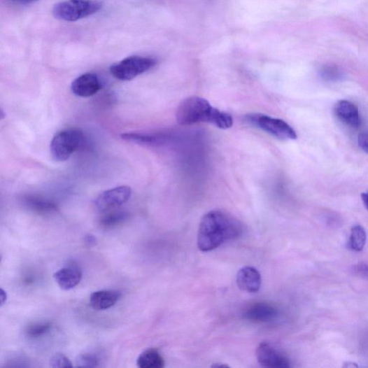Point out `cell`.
I'll return each mask as SVG.
<instances>
[{
    "mask_svg": "<svg viewBox=\"0 0 368 368\" xmlns=\"http://www.w3.org/2000/svg\"><path fill=\"white\" fill-rule=\"evenodd\" d=\"M243 231V224L238 218L224 210H212L200 222L198 248L202 252L212 251L228 241L239 238Z\"/></svg>",
    "mask_w": 368,
    "mask_h": 368,
    "instance_id": "6da1fadb",
    "label": "cell"
},
{
    "mask_svg": "<svg viewBox=\"0 0 368 368\" xmlns=\"http://www.w3.org/2000/svg\"><path fill=\"white\" fill-rule=\"evenodd\" d=\"M176 120L181 125L208 123L222 129L233 125V118L229 113L214 108L208 100L197 96L187 98L180 103Z\"/></svg>",
    "mask_w": 368,
    "mask_h": 368,
    "instance_id": "7a4b0ae2",
    "label": "cell"
},
{
    "mask_svg": "<svg viewBox=\"0 0 368 368\" xmlns=\"http://www.w3.org/2000/svg\"><path fill=\"white\" fill-rule=\"evenodd\" d=\"M84 138V134L80 129L69 128L60 131L50 143L52 159L57 162L67 161L81 147Z\"/></svg>",
    "mask_w": 368,
    "mask_h": 368,
    "instance_id": "3957f363",
    "label": "cell"
},
{
    "mask_svg": "<svg viewBox=\"0 0 368 368\" xmlns=\"http://www.w3.org/2000/svg\"><path fill=\"white\" fill-rule=\"evenodd\" d=\"M102 8L97 0H65L52 8V15L58 19L75 22L99 12Z\"/></svg>",
    "mask_w": 368,
    "mask_h": 368,
    "instance_id": "277c9868",
    "label": "cell"
},
{
    "mask_svg": "<svg viewBox=\"0 0 368 368\" xmlns=\"http://www.w3.org/2000/svg\"><path fill=\"white\" fill-rule=\"evenodd\" d=\"M245 120L277 139L288 141L297 139L295 129L283 120L260 113H252L247 115Z\"/></svg>",
    "mask_w": 368,
    "mask_h": 368,
    "instance_id": "5b68a950",
    "label": "cell"
},
{
    "mask_svg": "<svg viewBox=\"0 0 368 368\" xmlns=\"http://www.w3.org/2000/svg\"><path fill=\"white\" fill-rule=\"evenodd\" d=\"M156 64V60L151 57L132 56L112 65L111 72L118 80L130 81L153 69Z\"/></svg>",
    "mask_w": 368,
    "mask_h": 368,
    "instance_id": "8992f818",
    "label": "cell"
},
{
    "mask_svg": "<svg viewBox=\"0 0 368 368\" xmlns=\"http://www.w3.org/2000/svg\"><path fill=\"white\" fill-rule=\"evenodd\" d=\"M130 195L131 189L127 186H121L102 192L94 204L99 211L107 213L127 202Z\"/></svg>",
    "mask_w": 368,
    "mask_h": 368,
    "instance_id": "52a82bcc",
    "label": "cell"
},
{
    "mask_svg": "<svg viewBox=\"0 0 368 368\" xmlns=\"http://www.w3.org/2000/svg\"><path fill=\"white\" fill-rule=\"evenodd\" d=\"M257 360L262 367L269 368L290 367L291 362L276 348L268 343H262L256 351Z\"/></svg>",
    "mask_w": 368,
    "mask_h": 368,
    "instance_id": "ba28073f",
    "label": "cell"
},
{
    "mask_svg": "<svg viewBox=\"0 0 368 368\" xmlns=\"http://www.w3.org/2000/svg\"><path fill=\"white\" fill-rule=\"evenodd\" d=\"M101 87V83L97 74L86 73L73 80L71 90L76 96L86 98L96 94Z\"/></svg>",
    "mask_w": 368,
    "mask_h": 368,
    "instance_id": "9c48e42d",
    "label": "cell"
},
{
    "mask_svg": "<svg viewBox=\"0 0 368 368\" xmlns=\"http://www.w3.org/2000/svg\"><path fill=\"white\" fill-rule=\"evenodd\" d=\"M278 315V311L275 306L268 303L260 302L249 306L245 311L243 317L253 323H266L274 321Z\"/></svg>",
    "mask_w": 368,
    "mask_h": 368,
    "instance_id": "30bf717a",
    "label": "cell"
},
{
    "mask_svg": "<svg viewBox=\"0 0 368 368\" xmlns=\"http://www.w3.org/2000/svg\"><path fill=\"white\" fill-rule=\"evenodd\" d=\"M335 115L347 125L358 128L361 125V118L358 108L348 100H340L334 108Z\"/></svg>",
    "mask_w": 368,
    "mask_h": 368,
    "instance_id": "8fae6325",
    "label": "cell"
},
{
    "mask_svg": "<svg viewBox=\"0 0 368 368\" xmlns=\"http://www.w3.org/2000/svg\"><path fill=\"white\" fill-rule=\"evenodd\" d=\"M236 284L241 290L248 293H256L260 290L262 279L258 271L250 267L242 268L236 274Z\"/></svg>",
    "mask_w": 368,
    "mask_h": 368,
    "instance_id": "7c38bea8",
    "label": "cell"
},
{
    "mask_svg": "<svg viewBox=\"0 0 368 368\" xmlns=\"http://www.w3.org/2000/svg\"><path fill=\"white\" fill-rule=\"evenodd\" d=\"M54 278L63 290L69 291L80 284L83 278V272L78 267L71 266L56 272Z\"/></svg>",
    "mask_w": 368,
    "mask_h": 368,
    "instance_id": "4fadbf2b",
    "label": "cell"
},
{
    "mask_svg": "<svg viewBox=\"0 0 368 368\" xmlns=\"http://www.w3.org/2000/svg\"><path fill=\"white\" fill-rule=\"evenodd\" d=\"M120 297V294L113 290H103L92 293L90 296V305L97 311L108 309L115 306Z\"/></svg>",
    "mask_w": 368,
    "mask_h": 368,
    "instance_id": "5bb4252c",
    "label": "cell"
},
{
    "mask_svg": "<svg viewBox=\"0 0 368 368\" xmlns=\"http://www.w3.org/2000/svg\"><path fill=\"white\" fill-rule=\"evenodd\" d=\"M23 204L32 211L39 214H51L58 210V206L55 202L36 195L24 197Z\"/></svg>",
    "mask_w": 368,
    "mask_h": 368,
    "instance_id": "9a60e30c",
    "label": "cell"
},
{
    "mask_svg": "<svg viewBox=\"0 0 368 368\" xmlns=\"http://www.w3.org/2000/svg\"><path fill=\"white\" fill-rule=\"evenodd\" d=\"M137 364L141 368H163L165 366V361L159 351L150 348L139 355Z\"/></svg>",
    "mask_w": 368,
    "mask_h": 368,
    "instance_id": "2e32d148",
    "label": "cell"
},
{
    "mask_svg": "<svg viewBox=\"0 0 368 368\" xmlns=\"http://www.w3.org/2000/svg\"><path fill=\"white\" fill-rule=\"evenodd\" d=\"M367 234L363 227L357 225L352 229L349 239V248L355 252L362 251L366 244Z\"/></svg>",
    "mask_w": 368,
    "mask_h": 368,
    "instance_id": "e0dca14e",
    "label": "cell"
},
{
    "mask_svg": "<svg viewBox=\"0 0 368 368\" xmlns=\"http://www.w3.org/2000/svg\"><path fill=\"white\" fill-rule=\"evenodd\" d=\"M129 218V214L124 211H118V210H112V211L107 212L99 220L100 225L106 228L114 227L117 225L125 222Z\"/></svg>",
    "mask_w": 368,
    "mask_h": 368,
    "instance_id": "ac0fdd59",
    "label": "cell"
},
{
    "mask_svg": "<svg viewBox=\"0 0 368 368\" xmlns=\"http://www.w3.org/2000/svg\"><path fill=\"white\" fill-rule=\"evenodd\" d=\"M121 137L125 141L142 146H151L162 142L160 136L138 133H127L122 134Z\"/></svg>",
    "mask_w": 368,
    "mask_h": 368,
    "instance_id": "d6986e66",
    "label": "cell"
},
{
    "mask_svg": "<svg viewBox=\"0 0 368 368\" xmlns=\"http://www.w3.org/2000/svg\"><path fill=\"white\" fill-rule=\"evenodd\" d=\"M323 80L327 81H340L344 78V73L339 68L334 65L324 66L320 71Z\"/></svg>",
    "mask_w": 368,
    "mask_h": 368,
    "instance_id": "ffe728a7",
    "label": "cell"
},
{
    "mask_svg": "<svg viewBox=\"0 0 368 368\" xmlns=\"http://www.w3.org/2000/svg\"><path fill=\"white\" fill-rule=\"evenodd\" d=\"M99 358L94 353H84L76 358V367H96L99 365Z\"/></svg>",
    "mask_w": 368,
    "mask_h": 368,
    "instance_id": "44dd1931",
    "label": "cell"
},
{
    "mask_svg": "<svg viewBox=\"0 0 368 368\" xmlns=\"http://www.w3.org/2000/svg\"><path fill=\"white\" fill-rule=\"evenodd\" d=\"M50 329L51 325L48 323L34 324L29 326L27 330H26V334L30 338L36 339L46 334L49 332Z\"/></svg>",
    "mask_w": 368,
    "mask_h": 368,
    "instance_id": "7402d4cb",
    "label": "cell"
},
{
    "mask_svg": "<svg viewBox=\"0 0 368 368\" xmlns=\"http://www.w3.org/2000/svg\"><path fill=\"white\" fill-rule=\"evenodd\" d=\"M50 365L55 368L72 367L71 360L63 354H56L50 358Z\"/></svg>",
    "mask_w": 368,
    "mask_h": 368,
    "instance_id": "603a6c76",
    "label": "cell"
},
{
    "mask_svg": "<svg viewBox=\"0 0 368 368\" xmlns=\"http://www.w3.org/2000/svg\"><path fill=\"white\" fill-rule=\"evenodd\" d=\"M353 271L358 276L368 281V265L365 262H359L355 264Z\"/></svg>",
    "mask_w": 368,
    "mask_h": 368,
    "instance_id": "cb8c5ba5",
    "label": "cell"
},
{
    "mask_svg": "<svg viewBox=\"0 0 368 368\" xmlns=\"http://www.w3.org/2000/svg\"><path fill=\"white\" fill-rule=\"evenodd\" d=\"M358 143L360 148L368 153V132L360 134L358 136Z\"/></svg>",
    "mask_w": 368,
    "mask_h": 368,
    "instance_id": "d4e9b609",
    "label": "cell"
},
{
    "mask_svg": "<svg viewBox=\"0 0 368 368\" xmlns=\"http://www.w3.org/2000/svg\"><path fill=\"white\" fill-rule=\"evenodd\" d=\"M85 242L89 246H94L96 243V239L94 235L87 234L85 236Z\"/></svg>",
    "mask_w": 368,
    "mask_h": 368,
    "instance_id": "484cf974",
    "label": "cell"
},
{
    "mask_svg": "<svg viewBox=\"0 0 368 368\" xmlns=\"http://www.w3.org/2000/svg\"><path fill=\"white\" fill-rule=\"evenodd\" d=\"M7 298V293L2 288L1 291H0V301H1L2 306L6 302Z\"/></svg>",
    "mask_w": 368,
    "mask_h": 368,
    "instance_id": "4316f807",
    "label": "cell"
},
{
    "mask_svg": "<svg viewBox=\"0 0 368 368\" xmlns=\"http://www.w3.org/2000/svg\"><path fill=\"white\" fill-rule=\"evenodd\" d=\"M362 202L367 209L368 210V192H365L361 194Z\"/></svg>",
    "mask_w": 368,
    "mask_h": 368,
    "instance_id": "83f0119b",
    "label": "cell"
},
{
    "mask_svg": "<svg viewBox=\"0 0 368 368\" xmlns=\"http://www.w3.org/2000/svg\"><path fill=\"white\" fill-rule=\"evenodd\" d=\"M15 1L21 4H31L39 1V0H15Z\"/></svg>",
    "mask_w": 368,
    "mask_h": 368,
    "instance_id": "f1b7e54d",
    "label": "cell"
},
{
    "mask_svg": "<svg viewBox=\"0 0 368 368\" xmlns=\"http://www.w3.org/2000/svg\"><path fill=\"white\" fill-rule=\"evenodd\" d=\"M345 367H358V365L357 364H355V362H347L346 364H345Z\"/></svg>",
    "mask_w": 368,
    "mask_h": 368,
    "instance_id": "f546056e",
    "label": "cell"
}]
</instances>
